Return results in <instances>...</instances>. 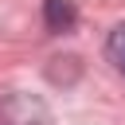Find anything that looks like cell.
<instances>
[{"mask_svg":"<svg viewBox=\"0 0 125 125\" xmlns=\"http://www.w3.org/2000/svg\"><path fill=\"white\" fill-rule=\"evenodd\" d=\"M43 27L55 35H66L78 27V4L74 0H43Z\"/></svg>","mask_w":125,"mask_h":125,"instance_id":"obj_2","label":"cell"},{"mask_svg":"<svg viewBox=\"0 0 125 125\" xmlns=\"http://www.w3.org/2000/svg\"><path fill=\"white\" fill-rule=\"evenodd\" d=\"M0 125H47V105L35 94H0Z\"/></svg>","mask_w":125,"mask_h":125,"instance_id":"obj_1","label":"cell"},{"mask_svg":"<svg viewBox=\"0 0 125 125\" xmlns=\"http://www.w3.org/2000/svg\"><path fill=\"white\" fill-rule=\"evenodd\" d=\"M105 59L125 74V23H117V27L109 31V39H105Z\"/></svg>","mask_w":125,"mask_h":125,"instance_id":"obj_3","label":"cell"}]
</instances>
